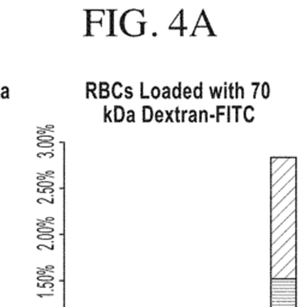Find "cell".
Instances as JSON below:
<instances>
[{
	"instance_id": "cell-2",
	"label": "cell",
	"mask_w": 305,
	"mask_h": 307,
	"mask_svg": "<svg viewBox=\"0 0 305 307\" xmlns=\"http://www.w3.org/2000/svg\"><path fill=\"white\" fill-rule=\"evenodd\" d=\"M152 118H154V112H152V108L150 106H148V104L143 106V108H142V120H143V123H149V121L152 120Z\"/></svg>"
},
{
	"instance_id": "cell-17",
	"label": "cell",
	"mask_w": 305,
	"mask_h": 307,
	"mask_svg": "<svg viewBox=\"0 0 305 307\" xmlns=\"http://www.w3.org/2000/svg\"><path fill=\"white\" fill-rule=\"evenodd\" d=\"M135 120H136V113H135V110H132V109L127 110L126 112V121H127V123H133Z\"/></svg>"
},
{
	"instance_id": "cell-33",
	"label": "cell",
	"mask_w": 305,
	"mask_h": 307,
	"mask_svg": "<svg viewBox=\"0 0 305 307\" xmlns=\"http://www.w3.org/2000/svg\"><path fill=\"white\" fill-rule=\"evenodd\" d=\"M188 113H189V110H186V109L181 110V115H180V120L181 121H185V115L188 114Z\"/></svg>"
},
{
	"instance_id": "cell-36",
	"label": "cell",
	"mask_w": 305,
	"mask_h": 307,
	"mask_svg": "<svg viewBox=\"0 0 305 307\" xmlns=\"http://www.w3.org/2000/svg\"><path fill=\"white\" fill-rule=\"evenodd\" d=\"M227 83H225V89H223V97L225 99H227L228 97V94H227V88H226Z\"/></svg>"
},
{
	"instance_id": "cell-39",
	"label": "cell",
	"mask_w": 305,
	"mask_h": 307,
	"mask_svg": "<svg viewBox=\"0 0 305 307\" xmlns=\"http://www.w3.org/2000/svg\"><path fill=\"white\" fill-rule=\"evenodd\" d=\"M260 86V85H258ZM258 86H256V89H255V93H253V99H256L257 97V91H258Z\"/></svg>"
},
{
	"instance_id": "cell-31",
	"label": "cell",
	"mask_w": 305,
	"mask_h": 307,
	"mask_svg": "<svg viewBox=\"0 0 305 307\" xmlns=\"http://www.w3.org/2000/svg\"><path fill=\"white\" fill-rule=\"evenodd\" d=\"M229 99H234V84H229Z\"/></svg>"
},
{
	"instance_id": "cell-29",
	"label": "cell",
	"mask_w": 305,
	"mask_h": 307,
	"mask_svg": "<svg viewBox=\"0 0 305 307\" xmlns=\"http://www.w3.org/2000/svg\"><path fill=\"white\" fill-rule=\"evenodd\" d=\"M174 115H175V121H177V123H180V121H181L180 120V109L178 107L174 109Z\"/></svg>"
},
{
	"instance_id": "cell-34",
	"label": "cell",
	"mask_w": 305,
	"mask_h": 307,
	"mask_svg": "<svg viewBox=\"0 0 305 307\" xmlns=\"http://www.w3.org/2000/svg\"><path fill=\"white\" fill-rule=\"evenodd\" d=\"M226 109H227V114H226V116H227V118H226V120H227V121H231V107H229V106H227V107H226Z\"/></svg>"
},
{
	"instance_id": "cell-10",
	"label": "cell",
	"mask_w": 305,
	"mask_h": 307,
	"mask_svg": "<svg viewBox=\"0 0 305 307\" xmlns=\"http://www.w3.org/2000/svg\"><path fill=\"white\" fill-rule=\"evenodd\" d=\"M160 96H161V89L159 86H152L150 91V97H152L154 100H157Z\"/></svg>"
},
{
	"instance_id": "cell-5",
	"label": "cell",
	"mask_w": 305,
	"mask_h": 307,
	"mask_svg": "<svg viewBox=\"0 0 305 307\" xmlns=\"http://www.w3.org/2000/svg\"><path fill=\"white\" fill-rule=\"evenodd\" d=\"M202 82H201L197 86H195V89L192 90V95H194V97L199 100V99H202L203 97V89H202Z\"/></svg>"
},
{
	"instance_id": "cell-32",
	"label": "cell",
	"mask_w": 305,
	"mask_h": 307,
	"mask_svg": "<svg viewBox=\"0 0 305 307\" xmlns=\"http://www.w3.org/2000/svg\"><path fill=\"white\" fill-rule=\"evenodd\" d=\"M239 97V83H234V99Z\"/></svg>"
},
{
	"instance_id": "cell-4",
	"label": "cell",
	"mask_w": 305,
	"mask_h": 307,
	"mask_svg": "<svg viewBox=\"0 0 305 307\" xmlns=\"http://www.w3.org/2000/svg\"><path fill=\"white\" fill-rule=\"evenodd\" d=\"M253 112H255V108L252 106H250V104L244 108V114L243 115H244V119H245L246 123H252V121H253V119H255Z\"/></svg>"
},
{
	"instance_id": "cell-20",
	"label": "cell",
	"mask_w": 305,
	"mask_h": 307,
	"mask_svg": "<svg viewBox=\"0 0 305 307\" xmlns=\"http://www.w3.org/2000/svg\"><path fill=\"white\" fill-rule=\"evenodd\" d=\"M165 114L167 115L166 118H165V123H168V121H173L174 119H173V115H174V110H165Z\"/></svg>"
},
{
	"instance_id": "cell-37",
	"label": "cell",
	"mask_w": 305,
	"mask_h": 307,
	"mask_svg": "<svg viewBox=\"0 0 305 307\" xmlns=\"http://www.w3.org/2000/svg\"><path fill=\"white\" fill-rule=\"evenodd\" d=\"M209 91H210L212 99H215V91H214V88H213V86H209Z\"/></svg>"
},
{
	"instance_id": "cell-19",
	"label": "cell",
	"mask_w": 305,
	"mask_h": 307,
	"mask_svg": "<svg viewBox=\"0 0 305 307\" xmlns=\"http://www.w3.org/2000/svg\"><path fill=\"white\" fill-rule=\"evenodd\" d=\"M191 94H192L191 86H184V89H183V96H184V97H185L186 100H189L191 97Z\"/></svg>"
},
{
	"instance_id": "cell-27",
	"label": "cell",
	"mask_w": 305,
	"mask_h": 307,
	"mask_svg": "<svg viewBox=\"0 0 305 307\" xmlns=\"http://www.w3.org/2000/svg\"><path fill=\"white\" fill-rule=\"evenodd\" d=\"M37 281H53V276H49V275H45V276H38L37 277Z\"/></svg>"
},
{
	"instance_id": "cell-21",
	"label": "cell",
	"mask_w": 305,
	"mask_h": 307,
	"mask_svg": "<svg viewBox=\"0 0 305 307\" xmlns=\"http://www.w3.org/2000/svg\"><path fill=\"white\" fill-rule=\"evenodd\" d=\"M37 140H40V142H42V140H49V142H52L53 140V136H46V134H40V136H37Z\"/></svg>"
},
{
	"instance_id": "cell-6",
	"label": "cell",
	"mask_w": 305,
	"mask_h": 307,
	"mask_svg": "<svg viewBox=\"0 0 305 307\" xmlns=\"http://www.w3.org/2000/svg\"><path fill=\"white\" fill-rule=\"evenodd\" d=\"M172 96L175 99V100H178V99H180L181 97V93H183V90H181V83L179 82L178 83V85L177 86H174V88H172Z\"/></svg>"
},
{
	"instance_id": "cell-35",
	"label": "cell",
	"mask_w": 305,
	"mask_h": 307,
	"mask_svg": "<svg viewBox=\"0 0 305 307\" xmlns=\"http://www.w3.org/2000/svg\"><path fill=\"white\" fill-rule=\"evenodd\" d=\"M239 93H240L239 97H240V99H244V97H245V96H244V88H243V86H240V85H239Z\"/></svg>"
},
{
	"instance_id": "cell-24",
	"label": "cell",
	"mask_w": 305,
	"mask_h": 307,
	"mask_svg": "<svg viewBox=\"0 0 305 307\" xmlns=\"http://www.w3.org/2000/svg\"><path fill=\"white\" fill-rule=\"evenodd\" d=\"M242 108H243V106H240V104H239V106H233V107H232V109H234V115H236L234 120L236 121H239V110Z\"/></svg>"
},
{
	"instance_id": "cell-11",
	"label": "cell",
	"mask_w": 305,
	"mask_h": 307,
	"mask_svg": "<svg viewBox=\"0 0 305 307\" xmlns=\"http://www.w3.org/2000/svg\"><path fill=\"white\" fill-rule=\"evenodd\" d=\"M172 90H171V88L170 86H162V90H161V95H162V99H165V100H168V99H171V95H172V93H171Z\"/></svg>"
},
{
	"instance_id": "cell-3",
	"label": "cell",
	"mask_w": 305,
	"mask_h": 307,
	"mask_svg": "<svg viewBox=\"0 0 305 307\" xmlns=\"http://www.w3.org/2000/svg\"><path fill=\"white\" fill-rule=\"evenodd\" d=\"M124 86H123V84L120 83V82H115V83H113V85H112V95H113V97L114 99H117V100H119V99H122L123 97V93H120L119 90L120 89H123Z\"/></svg>"
},
{
	"instance_id": "cell-14",
	"label": "cell",
	"mask_w": 305,
	"mask_h": 307,
	"mask_svg": "<svg viewBox=\"0 0 305 307\" xmlns=\"http://www.w3.org/2000/svg\"><path fill=\"white\" fill-rule=\"evenodd\" d=\"M0 97L3 100H7L10 97V90L7 86H1V89H0Z\"/></svg>"
},
{
	"instance_id": "cell-12",
	"label": "cell",
	"mask_w": 305,
	"mask_h": 307,
	"mask_svg": "<svg viewBox=\"0 0 305 307\" xmlns=\"http://www.w3.org/2000/svg\"><path fill=\"white\" fill-rule=\"evenodd\" d=\"M226 107L227 106H216V121H220V118L222 116V115H226L225 114V109H226Z\"/></svg>"
},
{
	"instance_id": "cell-38",
	"label": "cell",
	"mask_w": 305,
	"mask_h": 307,
	"mask_svg": "<svg viewBox=\"0 0 305 307\" xmlns=\"http://www.w3.org/2000/svg\"><path fill=\"white\" fill-rule=\"evenodd\" d=\"M37 296H40V297H43V296H53V293H48V294H41V293H37Z\"/></svg>"
},
{
	"instance_id": "cell-1",
	"label": "cell",
	"mask_w": 305,
	"mask_h": 307,
	"mask_svg": "<svg viewBox=\"0 0 305 307\" xmlns=\"http://www.w3.org/2000/svg\"><path fill=\"white\" fill-rule=\"evenodd\" d=\"M113 113H114V118H113L114 123H122L124 118H126V110L124 109L123 106H114Z\"/></svg>"
},
{
	"instance_id": "cell-25",
	"label": "cell",
	"mask_w": 305,
	"mask_h": 307,
	"mask_svg": "<svg viewBox=\"0 0 305 307\" xmlns=\"http://www.w3.org/2000/svg\"><path fill=\"white\" fill-rule=\"evenodd\" d=\"M37 147H40V148H52L53 143L52 142H40L37 144Z\"/></svg>"
},
{
	"instance_id": "cell-16",
	"label": "cell",
	"mask_w": 305,
	"mask_h": 307,
	"mask_svg": "<svg viewBox=\"0 0 305 307\" xmlns=\"http://www.w3.org/2000/svg\"><path fill=\"white\" fill-rule=\"evenodd\" d=\"M188 114H189V121H191V123H196V121H198V116H197L198 113L195 109L189 110Z\"/></svg>"
},
{
	"instance_id": "cell-26",
	"label": "cell",
	"mask_w": 305,
	"mask_h": 307,
	"mask_svg": "<svg viewBox=\"0 0 305 307\" xmlns=\"http://www.w3.org/2000/svg\"><path fill=\"white\" fill-rule=\"evenodd\" d=\"M98 86L100 88V90H109V84L107 82H100Z\"/></svg>"
},
{
	"instance_id": "cell-7",
	"label": "cell",
	"mask_w": 305,
	"mask_h": 307,
	"mask_svg": "<svg viewBox=\"0 0 305 307\" xmlns=\"http://www.w3.org/2000/svg\"><path fill=\"white\" fill-rule=\"evenodd\" d=\"M112 113H113V110H111V109H108V107L107 106H105L103 107V121H109V123H113V118H112Z\"/></svg>"
},
{
	"instance_id": "cell-18",
	"label": "cell",
	"mask_w": 305,
	"mask_h": 307,
	"mask_svg": "<svg viewBox=\"0 0 305 307\" xmlns=\"http://www.w3.org/2000/svg\"><path fill=\"white\" fill-rule=\"evenodd\" d=\"M124 94H125V97L127 100H131L133 97V91H132V86L130 85H127L124 88Z\"/></svg>"
},
{
	"instance_id": "cell-30",
	"label": "cell",
	"mask_w": 305,
	"mask_h": 307,
	"mask_svg": "<svg viewBox=\"0 0 305 307\" xmlns=\"http://www.w3.org/2000/svg\"><path fill=\"white\" fill-rule=\"evenodd\" d=\"M53 157L54 155H53V152H40V154H37V157Z\"/></svg>"
},
{
	"instance_id": "cell-8",
	"label": "cell",
	"mask_w": 305,
	"mask_h": 307,
	"mask_svg": "<svg viewBox=\"0 0 305 307\" xmlns=\"http://www.w3.org/2000/svg\"><path fill=\"white\" fill-rule=\"evenodd\" d=\"M262 97L263 99H268L269 97V95H270V86H269V83L268 82H264L262 84Z\"/></svg>"
},
{
	"instance_id": "cell-9",
	"label": "cell",
	"mask_w": 305,
	"mask_h": 307,
	"mask_svg": "<svg viewBox=\"0 0 305 307\" xmlns=\"http://www.w3.org/2000/svg\"><path fill=\"white\" fill-rule=\"evenodd\" d=\"M198 121H209V113L205 109H202L198 112Z\"/></svg>"
},
{
	"instance_id": "cell-22",
	"label": "cell",
	"mask_w": 305,
	"mask_h": 307,
	"mask_svg": "<svg viewBox=\"0 0 305 307\" xmlns=\"http://www.w3.org/2000/svg\"><path fill=\"white\" fill-rule=\"evenodd\" d=\"M37 186L38 187H43V188H46V187H52L53 186V182L52 181H40V182H37Z\"/></svg>"
},
{
	"instance_id": "cell-23",
	"label": "cell",
	"mask_w": 305,
	"mask_h": 307,
	"mask_svg": "<svg viewBox=\"0 0 305 307\" xmlns=\"http://www.w3.org/2000/svg\"><path fill=\"white\" fill-rule=\"evenodd\" d=\"M109 95H111L109 90H100V93H99V99H103V100L108 99Z\"/></svg>"
},
{
	"instance_id": "cell-13",
	"label": "cell",
	"mask_w": 305,
	"mask_h": 307,
	"mask_svg": "<svg viewBox=\"0 0 305 307\" xmlns=\"http://www.w3.org/2000/svg\"><path fill=\"white\" fill-rule=\"evenodd\" d=\"M154 118H155V120L157 121V123H162V121L165 120V112L161 110V109L156 110L154 113Z\"/></svg>"
},
{
	"instance_id": "cell-28",
	"label": "cell",
	"mask_w": 305,
	"mask_h": 307,
	"mask_svg": "<svg viewBox=\"0 0 305 307\" xmlns=\"http://www.w3.org/2000/svg\"><path fill=\"white\" fill-rule=\"evenodd\" d=\"M214 91H215V97L220 99V97H221V91H222V86H215V88H214Z\"/></svg>"
},
{
	"instance_id": "cell-15",
	"label": "cell",
	"mask_w": 305,
	"mask_h": 307,
	"mask_svg": "<svg viewBox=\"0 0 305 307\" xmlns=\"http://www.w3.org/2000/svg\"><path fill=\"white\" fill-rule=\"evenodd\" d=\"M96 88H98V84H96L95 82H87V84H85L87 91L85 93H95Z\"/></svg>"
}]
</instances>
